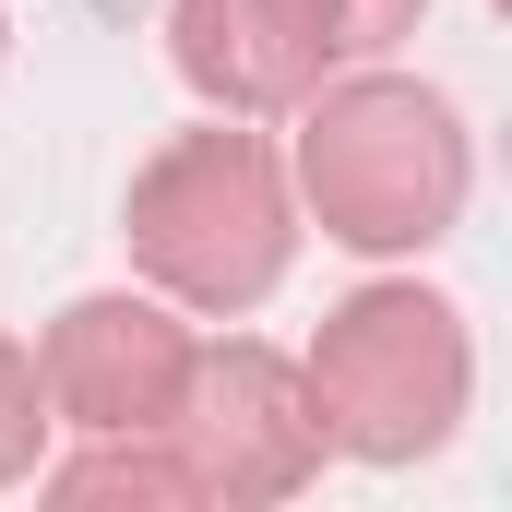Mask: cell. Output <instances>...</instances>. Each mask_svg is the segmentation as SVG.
Instances as JSON below:
<instances>
[{
  "mask_svg": "<svg viewBox=\"0 0 512 512\" xmlns=\"http://www.w3.org/2000/svg\"><path fill=\"white\" fill-rule=\"evenodd\" d=\"M298 167H310L322 227H334V239H358V251L441 239V215H453V191H465L453 108H441V96H417V84H346V96L310 120Z\"/></svg>",
  "mask_w": 512,
  "mask_h": 512,
  "instance_id": "cell-1",
  "label": "cell"
},
{
  "mask_svg": "<svg viewBox=\"0 0 512 512\" xmlns=\"http://www.w3.org/2000/svg\"><path fill=\"white\" fill-rule=\"evenodd\" d=\"M131 239H143V262H155L167 286H191V298H227V310L262 298L274 262H286L274 155H262L251 131H191L179 155L143 167V191H131Z\"/></svg>",
  "mask_w": 512,
  "mask_h": 512,
  "instance_id": "cell-2",
  "label": "cell"
},
{
  "mask_svg": "<svg viewBox=\"0 0 512 512\" xmlns=\"http://www.w3.org/2000/svg\"><path fill=\"white\" fill-rule=\"evenodd\" d=\"M465 393V346H453V310L441 298H358L322 346V405L346 417L358 453H417L441 441Z\"/></svg>",
  "mask_w": 512,
  "mask_h": 512,
  "instance_id": "cell-3",
  "label": "cell"
},
{
  "mask_svg": "<svg viewBox=\"0 0 512 512\" xmlns=\"http://www.w3.org/2000/svg\"><path fill=\"white\" fill-rule=\"evenodd\" d=\"M334 60L322 0H179V72L227 108H274Z\"/></svg>",
  "mask_w": 512,
  "mask_h": 512,
  "instance_id": "cell-4",
  "label": "cell"
},
{
  "mask_svg": "<svg viewBox=\"0 0 512 512\" xmlns=\"http://www.w3.org/2000/svg\"><path fill=\"white\" fill-rule=\"evenodd\" d=\"M48 382L72 417H167V393L191 382V358H179V334L155 322V310H131V298H84L72 322H60V346H48Z\"/></svg>",
  "mask_w": 512,
  "mask_h": 512,
  "instance_id": "cell-5",
  "label": "cell"
},
{
  "mask_svg": "<svg viewBox=\"0 0 512 512\" xmlns=\"http://www.w3.org/2000/svg\"><path fill=\"white\" fill-rule=\"evenodd\" d=\"M417 0H322V24H334V48H382L393 24H405Z\"/></svg>",
  "mask_w": 512,
  "mask_h": 512,
  "instance_id": "cell-6",
  "label": "cell"
}]
</instances>
